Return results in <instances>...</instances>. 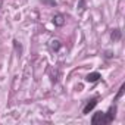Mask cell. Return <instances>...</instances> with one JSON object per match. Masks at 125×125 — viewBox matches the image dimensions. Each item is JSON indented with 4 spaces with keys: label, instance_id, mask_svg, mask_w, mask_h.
<instances>
[{
    "label": "cell",
    "instance_id": "6da1fadb",
    "mask_svg": "<svg viewBox=\"0 0 125 125\" xmlns=\"http://www.w3.org/2000/svg\"><path fill=\"white\" fill-rule=\"evenodd\" d=\"M91 124H93V125H97V124L104 125V124H106L104 112H96V113L93 115V118H91Z\"/></svg>",
    "mask_w": 125,
    "mask_h": 125
},
{
    "label": "cell",
    "instance_id": "7a4b0ae2",
    "mask_svg": "<svg viewBox=\"0 0 125 125\" xmlns=\"http://www.w3.org/2000/svg\"><path fill=\"white\" fill-rule=\"evenodd\" d=\"M96 104H97V97H94V99H91V100H88L87 103H85V106H84V109H83V113H90L94 107H96Z\"/></svg>",
    "mask_w": 125,
    "mask_h": 125
},
{
    "label": "cell",
    "instance_id": "3957f363",
    "mask_svg": "<svg viewBox=\"0 0 125 125\" xmlns=\"http://www.w3.org/2000/svg\"><path fill=\"white\" fill-rule=\"evenodd\" d=\"M116 116V106H110L109 110L104 113V118H106V124H110Z\"/></svg>",
    "mask_w": 125,
    "mask_h": 125
},
{
    "label": "cell",
    "instance_id": "277c9868",
    "mask_svg": "<svg viewBox=\"0 0 125 125\" xmlns=\"http://www.w3.org/2000/svg\"><path fill=\"white\" fill-rule=\"evenodd\" d=\"M100 78H102V75H100L99 72H91V74H88V75L85 77V80H87L88 83H97Z\"/></svg>",
    "mask_w": 125,
    "mask_h": 125
},
{
    "label": "cell",
    "instance_id": "5b68a950",
    "mask_svg": "<svg viewBox=\"0 0 125 125\" xmlns=\"http://www.w3.org/2000/svg\"><path fill=\"white\" fill-rule=\"evenodd\" d=\"M53 24L54 25H57V27H60V25H63L65 24V19H63V15H56L54 18H53Z\"/></svg>",
    "mask_w": 125,
    "mask_h": 125
},
{
    "label": "cell",
    "instance_id": "8992f818",
    "mask_svg": "<svg viewBox=\"0 0 125 125\" xmlns=\"http://www.w3.org/2000/svg\"><path fill=\"white\" fill-rule=\"evenodd\" d=\"M110 38H112L113 41H118V40L121 38V30H113L112 34H110Z\"/></svg>",
    "mask_w": 125,
    "mask_h": 125
},
{
    "label": "cell",
    "instance_id": "52a82bcc",
    "mask_svg": "<svg viewBox=\"0 0 125 125\" xmlns=\"http://www.w3.org/2000/svg\"><path fill=\"white\" fill-rule=\"evenodd\" d=\"M50 49L54 50V52L59 50V49H60V41H59V40H52V41H50Z\"/></svg>",
    "mask_w": 125,
    "mask_h": 125
},
{
    "label": "cell",
    "instance_id": "ba28073f",
    "mask_svg": "<svg viewBox=\"0 0 125 125\" xmlns=\"http://www.w3.org/2000/svg\"><path fill=\"white\" fill-rule=\"evenodd\" d=\"M124 88H125V85H121V88H119V91H118V94H116V99H115V100H118V99L122 96V93H124Z\"/></svg>",
    "mask_w": 125,
    "mask_h": 125
}]
</instances>
